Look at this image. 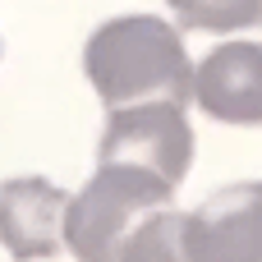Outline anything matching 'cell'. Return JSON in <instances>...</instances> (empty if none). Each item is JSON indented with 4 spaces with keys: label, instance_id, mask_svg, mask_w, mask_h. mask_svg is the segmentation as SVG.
<instances>
[{
    "label": "cell",
    "instance_id": "cell-4",
    "mask_svg": "<svg viewBox=\"0 0 262 262\" xmlns=\"http://www.w3.org/2000/svg\"><path fill=\"white\" fill-rule=\"evenodd\" d=\"M184 244L193 262H262V180L230 184L184 212Z\"/></svg>",
    "mask_w": 262,
    "mask_h": 262
},
{
    "label": "cell",
    "instance_id": "cell-1",
    "mask_svg": "<svg viewBox=\"0 0 262 262\" xmlns=\"http://www.w3.org/2000/svg\"><path fill=\"white\" fill-rule=\"evenodd\" d=\"M83 74L106 111L138 101H193V60L175 23L157 14H120L83 46Z\"/></svg>",
    "mask_w": 262,
    "mask_h": 262
},
{
    "label": "cell",
    "instance_id": "cell-2",
    "mask_svg": "<svg viewBox=\"0 0 262 262\" xmlns=\"http://www.w3.org/2000/svg\"><path fill=\"white\" fill-rule=\"evenodd\" d=\"M175 184L129 161H97V175L69 193L64 249L78 262H111L124 235L157 207H170Z\"/></svg>",
    "mask_w": 262,
    "mask_h": 262
},
{
    "label": "cell",
    "instance_id": "cell-7",
    "mask_svg": "<svg viewBox=\"0 0 262 262\" xmlns=\"http://www.w3.org/2000/svg\"><path fill=\"white\" fill-rule=\"evenodd\" d=\"M111 262H193L189 244H184V212H175V207L147 212L124 235V244L115 249Z\"/></svg>",
    "mask_w": 262,
    "mask_h": 262
},
{
    "label": "cell",
    "instance_id": "cell-3",
    "mask_svg": "<svg viewBox=\"0 0 262 262\" xmlns=\"http://www.w3.org/2000/svg\"><path fill=\"white\" fill-rule=\"evenodd\" d=\"M97 161H129V166H143L180 189L193 166V124L180 101L115 106L106 120Z\"/></svg>",
    "mask_w": 262,
    "mask_h": 262
},
{
    "label": "cell",
    "instance_id": "cell-8",
    "mask_svg": "<svg viewBox=\"0 0 262 262\" xmlns=\"http://www.w3.org/2000/svg\"><path fill=\"white\" fill-rule=\"evenodd\" d=\"M189 32H239L262 23V0H166Z\"/></svg>",
    "mask_w": 262,
    "mask_h": 262
},
{
    "label": "cell",
    "instance_id": "cell-6",
    "mask_svg": "<svg viewBox=\"0 0 262 262\" xmlns=\"http://www.w3.org/2000/svg\"><path fill=\"white\" fill-rule=\"evenodd\" d=\"M193 101L221 124L262 129V41H221L193 64Z\"/></svg>",
    "mask_w": 262,
    "mask_h": 262
},
{
    "label": "cell",
    "instance_id": "cell-5",
    "mask_svg": "<svg viewBox=\"0 0 262 262\" xmlns=\"http://www.w3.org/2000/svg\"><path fill=\"white\" fill-rule=\"evenodd\" d=\"M69 193L41 175H14L0 184V244L14 262H46L64 249Z\"/></svg>",
    "mask_w": 262,
    "mask_h": 262
}]
</instances>
